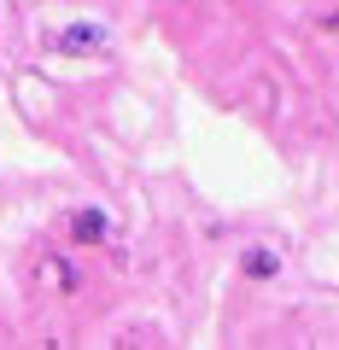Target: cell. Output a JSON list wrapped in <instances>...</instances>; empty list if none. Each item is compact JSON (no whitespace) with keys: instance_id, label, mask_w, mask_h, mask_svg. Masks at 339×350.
<instances>
[{"instance_id":"5b68a950","label":"cell","mask_w":339,"mask_h":350,"mask_svg":"<svg viewBox=\"0 0 339 350\" xmlns=\"http://www.w3.org/2000/svg\"><path fill=\"white\" fill-rule=\"evenodd\" d=\"M327 36H339V6H334V18H327Z\"/></svg>"},{"instance_id":"7a4b0ae2","label":"cell","mask_w":339,"mask_h":350,"mask_svg":"<svg viewBox=\"0 0 339 350\" xmlns=\"http://www.w3.org/2000/svg\"><path fill=\"white\" fill-rule=\"evenodd\" d=\"M47 53H64V59H105L112 53V29L100 18H76V24L53 29L47 36Z\"/></svg>"},{"instance_id":"277c9868","label":"cell","mask_w":339,"mask_h":350,"mask_svg":"<svg viewBox=\"0 0 339 350\" xmlns=\"http://www.w3.org/2000/svg\"><path fill=\"white\" fill-rule=\"evenodd\" d=\"M240 275H246L251 286H275V280L287 275V257H281V245H269V239H251V245H240Z\"/></svg>"},{"instance_id":"6da1fadb","label":"cell","mask_w":339,"mask_h":350,"mask_svg":"<svg viewBox=\"0 0 339 350\" xmlns=\"http://www.w3.org/2000/svg\"><path fill=\"white\" fill-rule=\"evenodd\" d=\"M64 245H71V251H105V257L123 262L117 222H112V211H105V204H94V199H82V204H71V211H64Z\"/></svg>"},{"instance_id":"3957f363","label":"cell","mask_w":339,"mask_h":350,"mask_svg":"<svg viewBox=\"0 0 339 350\" xmlns=\"http://www.w3.org/2000/svg\"><path fill=\"white\" fill-rule=\"evenodd\" d=\"M36 280H41V292H53V298H76V292H82V262H76L71 251L47 245L36 257Z\"/></svg>"}]
</instances>
